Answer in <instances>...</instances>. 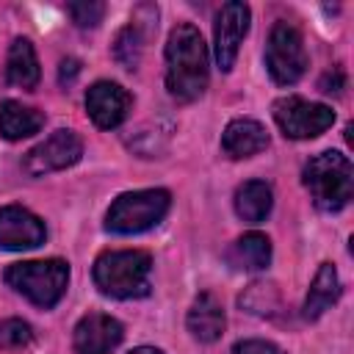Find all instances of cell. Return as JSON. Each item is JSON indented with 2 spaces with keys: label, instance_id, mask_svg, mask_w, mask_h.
I'll list each match as a JSON object with an SVG mask.
<instances>
[{
  "label": "cell",
  "instance_id": "obj_21",
  "mask_svg": "<svg viewBox=\"0 0 354 354\" xmlns=\"http://www.w3.org/2000/svg\"><path fill=\"white\" fill-rule=\"evenodd\" d=\"M241 307H246L254 315H271L274 307H279V293L268 282H252L246 293H241Z\"/></svg>",
  "mask_w": 354,
  "mask_h": 354
},
{
  "label": "cell",
  "instance_id": "obj_19",
  "mask_svg": "<svg viewBox=\"0 0 354 354\" xmlns=\"http://www.w3.org/2000/svg\"><path fill=\"white\" fill-rule=\"evenodd\" d=\"M230 263L243 271H260L271 263V241L263 232H246L230 249Z\"/></svg>",
  "mask_w": 354,
  "mask_h": 354
},
{
  "label": "cell",
  "instance_id": "obj_6",
  "mask_svg": "<svg viewBox=\"0 0 354 354\" xmlns=\"http://www.w3.org/2000/svg\"><path fill=\"white\" fill-rule=\"evenodd\" d=\"M266 69H268L271 80L279 86H293L307 72L304 39L293 25L277 22L271 28V36L266 44Z\"/></svg>",
  "mask_w": 354,
  "mask_h": 354
},
{
  "label": "cell",
  "instance_id": "obj_2",
  "mask_svg": "<svg viewBox=\"0 0 354 354\" xmlns=\"http://www.w3.org/2000/svg\"><path fill=\"white\" fill-rule=\"evenodd\" d=\"M152 257L138 249L102 252L94 260V285L111 299H138L149 293Z\"/></svg>",
  "mask_w": 354,
  "mask_h": 354
},
{
  "label": "cell",
  "instance_id": "obj_20",
  "mask_svg": "<svg viewBox=\"0 0 354 354\" xmlns=\"http://www.w3.org/2000/svg\"><path fill=\"white\" fill-rule=\"evenodd\" d=\"M141 53H144V33H141V25L133 19V22L124 25V28L116 33V39H113V58H116L124 69H138Z\"/></svg>",
  "mask_w": 354,
  "mask_h": 354
},
{
  "label": "cell",
  "instance_id": "obj_16",
  "mask_svg": "<svg viewBox=\"0 0 354 354\" xmlns=\"http://www.w3.org/2000/svg\"><path fill=\"white\" fill-rule=\"evenodd\" d=\"M44 124V116L36 108H28L17 100H6L0 105V136L6 141H19L33 133H39Z\"/></svg>",
  "mask_w": 354,
  "mask_h": 354
},
{
  "label": "cell",
  "instance_id": "obj_26",
  "mask_svg": "<svg viewBox=\"0 0 354 354\" xmlns=\"http://www.w3.org/2000/svg\"><path fill=\"white\" fill-rule=\"evenodd\" d=\"M77 69H80V66H77L75 58H64V61H61V83H66V75H69V80H72V77L77 75Z\"/></svg>",
  "mask_w": 354,
  "mask_h": 354
},
{
  "label": "cell",
  "instance_id": "obj_23",
  "mask_svg": "<svg viewBox=\"0 0 354 354\" xmlns=\"http://www.w3.org/2000/svg\"><path fill=\"white\" fill-rule=\"evenodd\" d=\"M66 11H69V17H72L80 28H94V25L102 22L105 3H97V0H88V3H69Z\"/></svg>",
  "mask_w": 354,
  "mask_h": 354
},
{
  "label": "cell",
  "instance_id": "obj_9",
  "mask_svg": "<svg viewBox=\"0 0 354 354\" xmlns=\"http://www.w3.org/2000/svg\"><path fill=\"white\" fill-rule=\"evenodd\" d=\"M249 6L246 3H224L221 11L216 14V28H213V47H216V64L221 72H230L243 36L249 33Z\"/></svg>",
  "mask_w": 354,
  "mask_h": 354
},
{
  "label": "cell",
  "instance_id": "obj_27",
  "mask_svg": "<svg viewBox=\"0 0 354 354\" xmlns=\"http://www.w3.org/2000/svg\"><path fill=\"white\" fill-rule=\"evenodd\" d=\"M127 354H163V351L160 348H152V346H138V348H133Z\"/></svg>",
  "mask_w": 354,
  "mask_h": 354
},
{
  "label": "cell",
  "instance_id": "obj_13",
  "mask_svg": "<svg viewBox=\"0 0 354 354\" xmlns=\"http://www.w3.org/2000/svg\"><path fill=\"white\" fill-rule=\"evenodd\" d=\"M266 147H268V133L257 119H243V116L232 119L221 133V149L235 160L252 158Z\"/></svg>",
  "mask_w": 354,
  "mask_h": 354
},
{
  "label": "cell",
  "instance_id": "obj_4",
  "mask_svg": "<svg viewBox=\"0 0 354 354\" xmlns=\"http://www.w3.org/2000/svg\"><path fill=\"white\" fill-rule=\"evenodd\" d=\"M6 282L22 293L28 301H33L36 307H55L61 301V296L66 293V282H69V266L58 257L50 260H25V263H14L6 271Z\"/></svg>",
  "mask_w": 354,
  "mask_h": 354
},
{
  "label": "cell",
  "instance_id": "obj_25",
  "mask_svg": "<svg viewBox=\"0 0 354 354\" xmlns=\"http://www.w3.org/2000/svg\"><path fill=\"white\" fill-rule=\"evenodd\" d=\"M340 86H343V75L335 69V72H326L324 77H321V91H326V94H332V91H340Z\"/></svg>",
  "mask_w": 354,
  "mask_h": 354
},
{
  "label": "cell",
  "instance_id": "obj_8",
  "mask_svg": "<svg viewBox=\"0 0 354 354\" xmlns=\"http://www.w3.org/2000/svg\"><path fill=\"white\" fill-rule=\"evenodd\" d=\"M83 155V141L75 130H55L53 136H47L41 144H36L22 166L30 177H41V174H50V171H61L72 163H77Z\"/></svg>",
  "mask_w": 354,
  "mask_h": 354
},
{
  "label": "cell",
  "instance_id": "obj_5",
  "mask_svg": "<svg viewBox=\"0 0 354 354\" xmlns=\"http://www.w3.org/2000/svg\"><path fill=\"white\" fill-rule=\"evenodd\" d=\"M171 205L169 191L163 188H147V191H130L122 194L105 216V230L116 235H136L149 227H155Z\"/></svg>",
  "mask_w": 354,
  "mask_h": 354
},
{
  "label": "cell",
  "instance_id": "obj_3",
  "mask_svg": "<svg viewBox=\"0 0 354 354\" xmlns=\"http://www.w3.org/2000/svg\"><path fill=\"white\" fill-rule=\"evenodd\" d=\"M301 180L321 210H340L348 205L354 191V169L351 160L335 149L321 152L307 160Z\"/></svg>",
  "mask_w": 354,
  "mask_h": 354
},
{
  "label": "cell",
  "instance_id": "obj_12",
  "mask_svg": "<svg viewBox=\"0 0 354 354\" xmlns=\"http://www.w3.org/2000/svg\"><path fill=\"white\" fill-rule=\"evenodd\" d=\"M44 224L39 216H33L28 207L8 205L0 207V249H33L44 243Z\"/></svg>",
  "mask_w": 354,
  "mask_h": 354
},
{
  "label": "cell",
  "instance_id": "obj_17",
  "mask_svg": "<svg viewBox=\"0 0 354 354\" xmlns=\"http://www.w3.org/2000/svg\"><path fill=\"white\" fill-rule=\"evenodd\" d=\"M6 77L19 88H33L39 83V58L28 39H14L6 58Z\"/></svg>",
  "mask_w": 354,
  "mask_h": 354
},
{
  "label": "cell",
  "instance_id": "obj_10",
  "mask_svg": "<svg viewBox=\"0 0 354 354\" xmlns=\"http://www.w3.org/2000/svg\"><path fill=\"white\" fill-rule=\"evenodd\" d=\"M130 105H133V100H130L127 88H122L113 80H97L86 91V111H88L91 122L102 130L119 127L127 119Z\"/></svg>",
  "mask_w": 354,
  "mask_h": 354
},
{
  "label": "cell",
  "instance_id": "obj_11",
  "mask_svg": "<svg viewBox=\"0 0 354 354\" xmlns=\"http://www.w3.org/2000/svg\"><path fill=\"white\" fill-rule=\"evenodd\" d=\"M124 337V329L116 318L105 313H88L75 326V354H111Z\"/></svg>",
  "mask_w": 354,
  "mask_h": 354
},
{
  "label": "cell",
  "instance_id": "obj_7",
  "mask_svg": "<svg viewBox=\"0 0 354 354\" xmlns=\"http://www.w3.org/2000/svg\"><path fill=\"white\" fill-rule=\"evenodd\" d=\"M274 122L288 138H315L335 124V111L324 102H310L290 94L274 102Z\"/></svg>",
  "mask_w": 354,
  "mask_h": 354
},
{
  "label": "cell",
  "instance_id": "obj_1",
  "mask_svg": "<svg viewBox=\"0 0 354 354\" xmlns=\"http://www.w3.org/2000/svg\"><path fill=\"white\" fill-rule=\"evenodd\" d=\"M166 88L177 102H194L207 88V44L191 22H180L169 33Z\"/></svg>",
  "mask_w": 354,
  "mask_h": 354
},
{
  "label": "cell",
  "instance_id": "obj_14",
  "mask_svg": "<svg viewBox=\"0 0 354 354\" xmlns=\"http://www.w3.org/2000/svg\"><path fill=\"white\" fill-rule=\"evenodd\" d=\"M188 332L199 343H213L224 332V307L213 293H199L188 310Z\"/></svg>",
  "mask_w": 354,
  "mask_h": 354
},
{
  "label": "cell",
  "instance_id": "obj_22",
  "mask_svg": "<svg viewBox=\"0 0 354 354\" xmlns=\"http://www.w3.org/2000/svg\"><path fill=\"white\" fill-rule=\"evenodd\" d=\"M33 340L30 324L19 318H6L0 321V348H25Z\"/></svg>",
  "mask_w": 354,
  "mask_h": 354
},
{
  "label": "cell",
  "instance_id": "obj_18",
  "mask_svg": "<svg viewBox=\"0 0 354 354\" xmlns=\"http://www.w3.org/2000/svg\"><path fill=\"white\" fill-rule=\"evenodd\" d=\"M271 205H274V196L263 180H249L235 191V213L249 224L263 221L271 213Z\"/></svg>",
  "mask_w": 354,
  "mask_h": 354
},
{
  "label": "cell",
  "instance_id": "obj_24",
  "mask_svg": "<svg viewBox=\"0 0 354 354\" xmlns=\"http://www.w3.org/2000/svg\"><path fill=\"white\" fill-rule=\"evenodd\" d=\"M232 354H279V348L268 340H243L232 348Z\"/></svg>",
  "mask_w": 354,
  "mask_h": 354
},
{
  "label": "cell",
  "instance_id": "obj_15",
  "mask_svg": "<svg viewBox=\"0 0 354 354\" xmlns=\"http://www.w3.org/2000/svg\"><path fill=\"white\" fill-rule=\"evenodd\" d=\"M340 296V279H337V271L332 263H321L310 290H307V299H304V307H301V315L307 321H315L324 315V310H329Z\"/></svg>",
  "mask_w": 354,
  "mask_h": 354
}]
</instances>
